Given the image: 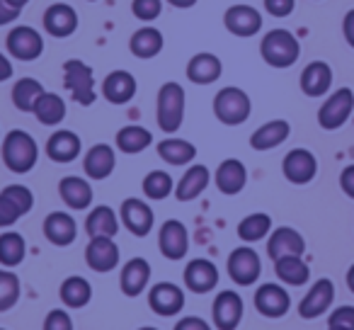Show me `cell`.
<instances>
[{
    "label": "cell",
    "mask_w": 354,
    "mask_h": 330,
    "mask_svg": "<svg viewBox=\"0 0 354 330\" xmlns=\"http://www.w3.org/2000/svg\"><path fill=\"white\" fill-rule=\"evenodd\" d=\"M212 183V173L202 163H192L183 173V178L175 183V199L177 202H192V199L202 197L204 190Z\"/></svg>",
    "instance_id": "7402d4cb"
},
{
    "label": "cell",
    "mask_w": 354,
    "mask_h": 330,
    "mask_svg": "<svg viewBox=\"0 0 354 330\" xmlns=\"http://www.w3.org/2000/svg\"><path fill=\"white\" fill-rule=\"evenodd\" d=\"M83 153V141L71 129H59L46 141V156L54 163H73Z\"/></svg>",
    "instance_id": "f546056e"
},
{
    "label": "cell",
    "mask_w": 354,
    "mask_h": 330,
    "mask_svg": "<svg viewBox=\"0 0 354 330\" xmlns=\"http://www.w3.org/2000/svg\"><path fill=\"white\" fill-rule=\"evenodd\" d=\"M119 223H122L119 214L107 204H100V207L90 209L85 217V231L90 238H114L119 231Z\"/></svg>",
    "instance_id": "836d02e7"
},
{
    "label": "cell",
    "mask_w": 354,
    "mask_h": 330,
    "mask_svg": "<svg viewBox=\"0 0 354 330\" xmlns=\"http://www.w3.org/2000/svg\"><path fill=\"white\" fill-rule=\"evenodd\" d=\"M41 330H73V318L66 309H51L46 313Z\"/></svg>",
    "instance_id": "bcb514c9"
},
{
    "label": "cell",
    "mask_w": 354,
    "mask_h": 330,
    "mask_svg": "<svg viewBox=\"0 0 354 330\" xmlns=\"http://www.w3.org/2000/svg\"><path fill=\"white\" fill-rule=\"evenodd\" d=\"M119 246L114 243V238H90L85 246V262L93 272L107 275L114 267H119Z\"/></svg>",
    "instance_id": "ac0fdd59"
},
{
    "label": "cell",
    "mask_w": 354,
    "mask_h": 330,
    "mask_svg": "<svg viewBox=\"0 0 354 330\" xmlns=\"http://www.w3.org/2000/svg\"><path fill=\"white\" fill-rule=\"evenodd\" d=\"M333 301H335V284H333V279L323 277V279L313 282V286L308 289V294L299 301V315L306 320L320 318V315L330 311Z\"/></svg>",
    "instance_id": "e0dca14e"
},
{
    "label": "cell",
    "mask_w": 354,
    "mask_h": 330,
    "mask_svg": "<svg viewBox=\"0 0 354 330\" xmlns=\"http://www.w3.org/2000/svg\"><path fill=\"white\" fill-rule=\"evenodd\" d=\"M291 124L286 119H270L262 127H257L250 136V148L252 151H272V148L281 146L289 138Z\"/></svg>",
    "instance_id": "1f68e13d"
},
{
    "label": "cell",
    "mask_w": 354,
    "mask_h": 330,
    "mask_svg": "<svg viewBox=\"0 0 354 330\" xmlns=\"http://www.w3.org/2000/svg\"><path fill=\"white\" fill-rule=\"evenodd\" d=\"M88 3H97V0H88Z\"/></svg>",
    "instance_id": "94428289"
},
{
    "label": "cell",
    "mask_w": 354,
    "mask_h": 330,
    "mask_svg": "<svg viewBox=\"0 0 354 330\" xmlns=\"http://www.w3.org/2000/svg\"><path fill=\"white\" fill-rule=\"evenodd\" d=\"M141 190L148 199L160 202V199H167L175 192V183H172V175L165 173V170H151V173L143 178Z\"/></svg>",
    "instance_id": "b9f144b4"
},
{
    "label": "cell",
    "mask_w": 354,
    "mask_h": 330,
    "mask_svg": "<svg viewBox=\"0 0 354 330\" xmlns=\"http://www.w3.org/2000/svg\"><path fill=\"white\" fill-rule=\"evenodd\" d=\"M328 328L337 330H354V306H337V309L330 313Z\"/></svg>",
    "instance_id": "7dc6e473"
},
{
    "label": "cell",
    "mask_w": 354,
    "mask_h": 330,
    "mask_svg": "<svg viewBox=\"0 0 354 330\" xmlns=\"http://www.w3.org/2000/svg\"><path fill=\"white\" fill-rule=\"evenodd\" d=\"M328 330H337V328H328Z\"/></svg>",
    "instance_id": "6125c7cd"
},
{
    "label": "cell",
    "mask_w": 354,
    "mask_h": 330,
    "mask_svg": "<svg viewBox=\"0 0 354 330\" xmlns=\"http://www.w3.org/2000/svg\"><path fill=\"white\" fill-rule=\"evenodd\" d=\"M306 253V241L296 228L291 226H279L270 233L267 238V255L272 257V262L279 260V257H289V255H301Z\"/></svg>",
    "instance_id": "44dd1931"
},
{
    "label": "cell",
    "mask_w": 354,
    "mask_h": 330,
    "mask_svg": "<svg viewBox=\"0 0 354 330\" xmlns=\"http://www.w3.org/2000/svg\"><path fill=\"white\" fill-rule=\"evenodd\" d=\"M59 197L73 212H85L93 207V185L78 175H66L59 183Z\"/></svg>",
    "instance_id": "d4e9b609"
},
{
    "label": "cell",
    "mask_w": 354,
    "mask_h": 330,
    "mask_svg": "<svg viewBox=\"0 0 354 330\" xmlns=\"http://www.w3.org/2000/svg\"><path fill=\"white\" fill-rule=\"evenodd\" d=\"M59 296H61V304H64L66 309L78 311L93 301V284H90L83 275H71L61 282Z\"/></svg>",
    "instance_id": "e575fe53"
},
{
    "label": "cell",
    "mask_w": 354,
    "mask_h": 330,
    "mask_svg": "<svg viewBox=\"0 0 354 330\" xmlns=\"http://www.w3.org/2000/svg\"><path fill=\"white\" fill-rule=\"evenodd\" d=\"M44 85L37 78H20L12 85V104H15L20 112H32L37 104V100L44 95Z\"/></svg>",
    "instance_id": "60d3db41"
},
{
    "label": "cell",
    "mask_w": 354,
    "mask_h": 330,
    "mask_svg": "<svg viewBox=\"0 0 354 330\" xmlns=\"http://www.w3.org/2000/svg\"><path fill=\"white\" fill-rule=\"evenodd\" d=\"M172 330H214V325H209L207 320L199 318V315H185V318L177 320Z\"/></svg>",
    "instance_id": "f907efd6"
},
{
    "label": "cell",
    "mask_w": 354,
    "mask_h": 330,
    "mask_svg": "<svg viewBox=\"0 0 354 330\" xmlns=\"http://www.w3.org/2000/svg\"><path fill=\"white\" fill-rule=\"evenodd\" d=\"M185 102H187V95H185V88L180 83L167 80V83L160 85L156 100V122L160 127V131H165L167 136H172L183 127Z\"/></svg>",
    "instance_id": "7a4b0ae2"
},
{
    "label": "cell",
    "mask_w": 354,
    "mask_h": 330,
    "mask_svg": "<svg viewBox=\"0 0 354 330\" xmlns=\"http://www.w3.org/2000/svg\"><path fill=\"white\" fill-rule=\"evenodd\" d=\"M0 156H3V163L10 173L25 175L35 170L37 161H39V146H37L35 136L30 131L12 129L0 141Z\"/></svg>",
    "instance_id": "6da1fadb"
},
{
    "label": "cell",
    "mask_w": 354,
    "mask_h": 330,
    "mask_svg": "<svg viewBox=\"0 0 354 330\" xmlns=\"http://www.w3.org/2000/svg\"><path fill=\"white\" fill-rule=\"evenodd\" d=\"M354 112V93L349 88H337L328 95L318 109V124L325 131H337L349 122Z\"/></svg>",
    "instance_id": "8992f818"
},
{
    "label": "cell",
    "mask_w": 354,
    "mask_h": 330,
    "mask_svg": "<svg viewBox=\"0 0 354 330\" xmlns=\"http://www.w3.org/2000/svg\"><path fill=\"white\" fill-rule=\"evenodd\" d=\"M226 270L236 286H252L262 275V260L255 248L241 246L231 250V255L226 260Z\"/></svg>",
    "instance_id": "52a82bcc"
},
{
    "label": "cell",
    "mask_w": 354,
    "mask_h": 330,
    "mask_svg": "<svg viewBox=\"0 0 354 330\" xmlns=\"http://www.w3.org/2000/svg\"><path fill=\"white\" fill-rule=\"evenodd\" d=\"M0 194H3V197H6L8 202L17 209V212H20V217L30 214L32 207H35V194H32V190L27 187V185H8Z\"/></svg>",
    "instance_id": "ee69618b"
},
{
    "label": "cell",
    "mask_w": 354,
    "mask_h": 330,
    "mask_svg": "<svg viewBox=\"0 0 354 330\" xmlns=\"http://www.w3.org/2000/svg\"><path fill=\"white\" fill-rule=\"evenodd\" d=\"M250 95L236 85H226L214 95V117L226 127H241L250 119Z\"/></svg>",
    "instance_id": "277c9868"
},
{
    "label": "cell",
    "mask_w": 354,
    "mask_h": 330,
    "mask_svg": "<svg viewBox=\"0 0 354 330\" xmlns=\"http://www.w3.org/2000/svg\"><path fill=\"white\" fill-rule=\"evenodd\" d=\"M114 143L122 153H129V156H136V153H143L148 146L153 143V134L148 131L141 124H127L117 131L114 136Z\"/></svg>",
    "instance_id": "8d00e7d4"
},
{
    "label": "cell",
    "mask_w": 354,
    "mask_h": 330,
    "mask_svg": "<svg viewBox=\"0 0 354 330\" xmlns=\"http://www.w3.org/2000/svg\"><path fill=\"white\" fill-rule=\"evenodd\" d=\"M245 313L243 296L236 289H221L214 296L212 304V323L216 330H236Z\"/></svg>",
    "instance_id": "ba28073f"
},
{
    "label": "cell",
    "mask_w": 354,
    "mask_h": 330,
    "mask_svg": "<svg viewBox=\"0 0 354 330\" xmlns=\"http://www.w3.org/2000/svg\"><path fill=\"white\" fill-rule=\"evenodd\" d=\"M8 54L17 61H37L44 54V37L30 25H17L6 39Z\"/></svg>",
    "instance_id": "30bf717a"
},
{
    "label": "cell",
    "mask_w": 354,
    "mask_h": 330,
    "mask_svg": "<svg viewBox=\"0 0 354 330\" xmlns=\"http://www.w3.org/2000/svg\"><path fill=\"white\" fill-rule=\"evenodd\" d=\"M119 221L127 228L131 236L136 238H146L153 231V223H156V214H153L151 204L146 199L138 197H129L122 202L119 207Z\"/></svg>",
    "instance_id": "9c48e42d"
},
{
    "label": "cell",
    "mask_w": 354,
    "mask_h": 330,
    "mask_svg": "<svg viewBox=\"0 0 354 330\" xmlns=\"http://www.w3.org/2000/svg\"><path fill=\"white\" fill-rule=\"evenodd\" d=\"M41 228H44L46 241L56 248H68L78 238V223H75V219L68 212H51L44 219Z\"/></svg>",
    "instance_id": "484cf974"
},
{
    "label": "cell",
    "mask_w": 354,
    "mask_h": 330,
    "mask_svg": "<svg viewBox=\"0 0 354 330\" xmlns=\"http://www.w3.org/2000/svg\"><path fill=\"white\" fill-rule=\"evenodd\" d=\"M214 185L221 194L226 197H236L245 190L248 185V168L245 163L238 161V158H226V161L218 163L216 173H214Z\"/></svg>",
    "instance_id": "ffe728a7"
},
{
    "label": "cell",
    "mask_w": 354,
    "mask_h": 330,
    "mask_svg": "<svg viewBox=\"0 0 354 330\" xmlns=\"http://www.w3.org/2000/svg\"><path fill=\"white\" fill-rule=\"evenodd\" d=\"M183 279H185V286H187L192 294H209L218 286V267L214 265L212 260L207 257H194V260L187 262L183 272Z\"/></svg>",
    "instance_id": "2e32d148"
},
{
    "label": "cell",
    "mask_w": 354,
    "mask_h": 330,
    "mask_svg": "<svg viewBox=\"0 0 354 330\" xmlns=\"http://www.w3.org/2000/svg\"><path fill=\"white\" fill-rule=\"evenodd\" d=\"M20 277L8 267H0V313L10 311L20 301Z\"/></svg>",
    "instance_id": "7bdbcfd3"
},
{
    "label": "cell",
    "mask_w": 354,
    "mask_h": 330,
    "mask_svg": "<svg viewBox=\"0 0 354 330\" xmlns=\"http://www.w3.org/2000/svg\"><path fill=\"white\" fill-rule=\"evenodd\" d=\"M12 73H15V71H12V61L8 59V56L3 54V51H0V83L10 80Z\"/></svg>",
    "instance_id": "11a10c76"
},
{
    "label": "cell",
    "mask_w": 354,
    "mask_h": 330,
    "mask_svg": "<svg viewBox=\"0 0 354 330\" xmlns=\"http://www.w3.org/2000/svg\"><path fill=\"white\" fill-rule=\"evenodd\" d=\"M117 168V156L109 143H95L85 151L83 170L90 180H107Z\"/></svg>",
    "instance_id": "cb8c5ba5"
},
{
    "label": "cell",
    "mask_w": 354,
    "mask_h": 330,
    "mask_svg": "<svg viewBox=\"0 0 354 330\" xmlns=\"http://www.w3.org/2000/svg\"><path fill=\"white\" fill-rule=\"evenodd\" d=\"M162 46H165L162 32L151 25L138 27V30L131 35V39H129V51H131L136 59H143V61L156 59V56L162 51Z\"/></svg>",
    "instance_id": "d6a6232c"
},
{
    "label": "cell",
    "mask_w": 354,
    "mask_h": 330,
    "mask_svg": "<svg viewBox=\"0 0 354 330\" xmlns=\"http://www.w3.org/2000/svg\"><path fill=\"white\" fill-rule=\"evenodd\" d=\"M17 219H22V217H20V212H17V209L12 207V204L8 202V199L3 197V194H0V228H10V226H15Z\"/></svg>",
    "instance_id": "681fc988"
},
{
    "label": "cell",
    "mask_w": 354,
    "mask_h": 330,
    "mask_svg": "<svg viewBox=\"0 0 354 330\" xmlns=\"http://www.w3.org/2000/svg\"><path fill=\"white\" fill-rule=\"evenodd\" d=\"M158 158L172 168H183V165H189V163L197 158V146L192 141H185V138L177 136H167L162 141H158L156 146Z\"/></svg>",
    "instance_id": "4dcf8cb0"
},
{
    "label": "cell",
    "mask_w": 354,
    "mask_h": 330,
    "mask_svg": "<svg viewBox=\"0 0 354 330\" xmlns=\"http://www.w3.org/2000/svg\"><path fill=\"white\" fill-rule=\"evenodd\" d=\"M281 173L291 185H308L318 175V158L308 148H294L281 161Z\"/></svg>",
    "instance_id": "4fadbf2b"
},
{
    "label": "cell",
    "mask_w": 354,
    "mask_h": 330,
    "mask_svg": "<svg viewBox=\"0 0 354 330\" xmlns=\"http://www.w3.org/2000/svg\"><path fill=\"white\" fill-rule=\"evenodd\" d=\"M265 3V10L272 17H289L296 10V0H262Z\"/></svg>",
    "instance_id": "c3c4849f"
},
{
    "label": "cell",
    "mask_w": 354,
    "mask_h": 330,
    "mask_svg": "<svg viewBox=\"0 0 354 330\" xmlns=\"http://www.w3.org/2000/svg\"><path fill=\"white\" fill-rule=\"evenodd\" d=\"M185 73H187V78L192 80L194 85H212L221 78L223 64L212 51H199V54H194L192 59L187 61Z\"/></svg>",
    "instance_id": "83f0119b"
},
{
    "label": "cell",
    "mask_w": 354,
    "mask_h": 330,
    "mask_svg": "<svg viewBox=\"0 0 354 330\" xmlns=\"http://www.w3.org/2000/svg\"><path fill=\"white\" fill-rule=\"evenodd\" d=\"M299 85L306 98H323V95H328L330 88H333V68H330V64H325V61H310L301 71Z\"/></svg>",
    "instance_id": "4316f807"
},
{
    "label": "cell",
    "mask_w": 354,
    "mask_h": 330,
    "mask_svg": "<svg viewBox=\"0 0 354 330\" xmlns=\"http://www.w3.org/2000/svg\"><path fill=\"white\" fill-rule=\"evenodd\" d=\"M158 248H160L162 257L177 262L185 260L189 253V231L183 221L177 219H167L158 231Z\"/></svg>",
    "instance_id": "7c38bea8"
},
{
    "label": "cell",
    "mask_w": 354,
    "mask_h": 330,
    "mask_svg": "<svg viewBox=\"0 0 354 330\" xmlns=\"http://www.w3.org/2000/svg\"><path fill=\"white\" fill-rule=\"evenodd\" d=\"M0 330H6V328H0Z\"/></svg>",
    "instance_id": "e7e4bbea"
},
{
    "label": "cell",
    "mask_w": 354,
    "mask_h": 330,
    "mask_svg": "<svg viewBox=\"0 0 354 330\" xmlns=\"http://www.w3.org/2000/svg\"><path fill=\"white\" fill-rule=\"evenodd\" d=\"M148 306H151L153 313L162 315V318L177 315L185 309L183 286L172 284V282H158L148 289Z\"/></svg>",
    "instance_id": "5bb4252c"
},
{
    "label": "cell",
    "mask_w": 354,
    "mask_h": 330,
    "mask_svg": "<svg viewBox=\"0 0 354 330\" xmlns=\"http://www.w3.org/2000/svg\"><path fill=\"white\" fill-rule=\"evenodd\" d=\"M339 190H342L349 199H354V163L339 173Z\"/></svg>",
    "instance_id": "f5cc1de1"
},
{
    "label": "cell",
    "mask_w": 354,
    "mask_h": 330,
    "mask_svg": "<svg viewBox=\"0 0 354 330\" xmlns=\"http://www.w3.org/2000/svg\"><path fill=\"white\" fill-rule=\"evenodd\" d=\"M131 12L136 20L153 22L160 17L162 12V0H131Z\"/></svg>",
    "instance_id": "f6af8a7d"
},
{
    "label": "cell",
    "mask_w": 354,
    "mask_h": 330,
    "mask_svg": "<svg viewBox=\"0 0 354 330\" xmlns=\"http://www.w3.org/2000/svg\"><path fill=\"white\" fill-rule=\"evenodd\" d=\"M252 304H255L257 313L265 315V318H284L291 309V296L281 284L267 282V284H260L255 289Z\"/></svg>",
    "instance_id": "8fae6325"
},
{
    "label": "cell",
    "mask_w": 354,
    "mask_h": 330,
    "mask_svg": "<svg viewBox=\"0 0 354 330\" xmlns=\"http://www.w3.org/2000/svg\"><path fill=\"white\" fill-rule=\"evenodd\" d=\"M41 25H44L46 35H51L54 39H66L78 30V12L68 3H54L44 10Z\"/></svg>",
    "instance_id": "d6986e66"
},
{
    "label": "cell",
    "mask_w": 354,
    "mask_h": 330,
    "mask_svg": "<svg viewBox=\"0 0 354 330\" xmlns=\"http://www.w3.org/2000/svg\"><path fill=\"white\" fill-rule=\"evenodd\" d=\"M39 124L44 127H59L66 119V100L56 93H44L39 100H37L35 109H32Z\"/></svg>",
    "instance_id": "f35d334b"
},
{
    "label": "cell",
    "mask_w": 354,
    "mask_h": 330,
    "mask_svg": "<svg viewBox=\"0 0 354 330\" xmlns=\"http://www.w3.org/2000/svg\"><path fill=\"white\" fill-rule=\"evenodd\" d=\"M64 85L71 93L73 102L90 107V104L97 100L95 93V73L85 61L80 59H68L64 61Z\"/></svg>",
    "instance_id": "5b68a950"
},
{
    "label": "cell",
    "mask_w": 354,
    "mask_h": 330,
    "mask_svg": "<svg viewBox=\"0 0 354 330\" xmlns=\"http://www.w3.org/2000/svg\"><path fill=\"white\" fill-rule=\"evenodd\" d=\"M138 330H158V328H153V325H143V328H138Z\"/></svg>",
    "instance_id": "91938a15"
},
{
    "label": "cell",
    "mask_w": 354,
    "mask_h": 330,
    "mask_svg": "<svg viewBox=\"0 0 354 330\" xmlns=\"http://www.w3.org/2000/svg\"><path fill=\"white\" fill-rule=\"evenodd\" d=\"M274 275L286 286H304L310 279V267L301 255H289L274 260Z\"/></svg>",
    "instance_id": "d590c367"
},
{
    "label": "cell",
    "mask_w": 354,
    "mask_h": 330,
    "mask_svg": "<svg viewBox=\"0 0 354 330\" xmlns=\"http://www.w3.org/2000/svg\"><path fill=\"white\" fill-rule=\"evenodd\" d=\"M260 56L272 68H291L301 56V44L294 37V32L277 27V30H270L262 37Z\"/></svg>",
    "instance_id": "3957f363"
},
{
    "label": "cell",
    "mask_w": 354,
    "mask_h": 330,
    "mask_svg": "<svg viewBox=\"0 0 354 330\" xmlns=\"http://www.w3.org/2000/svg\"><path fill=\"white\" fill-rule=\"evenodd\" d=\"M8 3H10L12 8H17V10H22V8H25L30 0H8Z\"/></svg>",
    "instance_id": "680465c9"
},
{
    "label": "cell",
    "mask_w": 354,
    "mask_h": 330,
    "mask_svg": "<svg viewBox=\"0 0 354 330\" xmlns=\"http://www.w3.org/2000/svg\"><path fill=\"white\" fill-rule=\"evenodd\" d=\"M0 141H3V136H0Z\"/></svg>",
    "instance_id": "be15d7a7"
},
{
    "label": "cell",
    "mask_w": 354,
    "mask_h": 330,
    "mask_svg": "<svg viewBox=\"0 0 354 330\" xmlns=\"http://www.w3.org/2000/svg\"><path fill=\"white\" fill-rule=\"evenodd\" d=\"M22 15V10H17V8H12L8 0H0V27L10 25V22H17Z\"/></svg>",
    "instance_id": "816d5d0a"
},
{
    "label": "cell",
    "mask_w": 354,
    "mask_h": 330,
    "mask_svg": "<svg viewBox=\"0 0 354 330\" xmlns=\"http://www.w3.org/2000/svg\"><path fill=\"white\" fill-rule=\"evenodd\" d=\"M223 27H226L233 37L248 39V37H255L257 32L262 30V15L257 8L238 3V6H231L223 12Z\"/></svg>",
    "instance_id": "9a60e30c"
},
{
    "label": "cell",
    "mask_w": 354,
    "mask_h": 330,
    "mask_svg": "<svg viewBox=\"0 0 354 330\" xmlns=\"http://www.w3.org/2000/svg\"><path fill=\"white\" fill-rule=\"evenodd\" d=\"M25 255H27V243L22 233L17 231L0 233V265L10 270V267L22 265Z\"/></svg>",
    "instance_id": "ab89813d"
},
{
    "label": "cell",
    "mask_w": 354,
    "mask_h": 330,
    "mask_svg": "<svg viewBox=\"0 0 354 330\" xmlns=\"http://www.w3.org/2000/svg\"><path fill=\"white\" fill-rule=\"evenodd\" d=\"M165 3H170V6L177 8V10H189V8L197 6V0H165Z\"/></svg>",
    "instance_id": "9f6ffc18"
},
{
    "label": "cell",
    "mask_w": 354,
    "mask_h": 330,
    "mask_svg": "<svg viewBox=\"0 0 354 330\" xmlns=\"http://www.w3.org/2000/svg\"><path fill=\"white\" fill-rule=\"evenodd\" d=\"M342 35H344V42L354 49V8L342 17Z\"/></svg>",
    "instance_id": "db71d44e"
},
{
    "label": "cell",
    "mask_w": 354,
    "mask_h": 330,
    "mask_svg": "<svg viewBox=\"0 0 354 330\" xmlns=\"http://www.w3.org/2000/svg\"><path fill=\"white\" fill-rule=\"evenodd\" d=\"M138 90V83L129 71H112L102 80V98L112 104H127L133 100Z\"/></svg>",
    "instance_id": "f1b7e54d"
},
{
    "label": "cell",
    "mask_w": 354,
    "mask_h": 330,
    "mask_svg": "<svg viewBox=\"0 0 354 330\" xmlns=\"http://www.w3.org/2000/svg\"><path fill=\"white\" fill-rule=\"evenodd\" d=\"M272 231H274V228H272V217L265 212L248 214V217L238 223V238H241L245 246L265 241V238H270Z\"/></svg>",
    "instance_id": "74e56055"
},
{
    "label": "cell",
    "mask_w": 354,
    "mask_h": 330,
    "mask_svg": "<svg viewBox=\"0 0 354 330\" xmlns=\"http://www.w3.org/2000/svg\"><path fill=\"white\" fill-rule=\"evenodd\" d=\"M344 279H347V286H349V291H352L354 294V265L349 267L347 270V277H344Z\"/></svg>",
    "instance_id": "6f0895ef"
},
{
    "label": "cell",
    "mask_w": 354,
    "mask_h": 330,
    "mask_svg": "<svg viewBox=\"0 0 354 330\" xmlns=\"http://www.w3.org/2000/svg\"><path fill=\"white\" fill-rule=\"evenodd\" d=\"M151 284V262L146 257H131L119 272V286L127 296H141Z\"/></svg>",
    "instance_id": "603a6c76"
}]
</instances>
